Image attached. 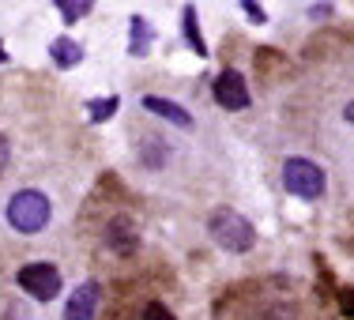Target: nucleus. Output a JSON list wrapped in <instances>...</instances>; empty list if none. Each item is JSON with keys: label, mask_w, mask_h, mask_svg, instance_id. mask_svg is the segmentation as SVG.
Listing matches in <instances>:
<instances>
[{"label": "nucleus", "mask_w": 354, "mask_h": 320, "mask_svg": "<svg viewBox=\"0 0 354 320\" xmlns=\"http://www.w3.org/2000/svg\"><path fill=\"white\" fill-rule=\"evenodd\" d=\"M207 230H212V238L226 252H249L252 245H257V230H252V223L245 215L230 211V207H218V211L212 215V223H207Z\"/></svg>", "instance_id": "obj_1"}, {"label": "nucleus", "mask_w": 354, "mask_h": 320, "mask_svg": "<svg viewBox=\"0 0 354 320\" xmlns=\"http://www.w3.org/2000/svg\"><path fill=\"white\" fill-rule=\"evenodd\" d=\"M8 223H12L19 234L46 230V223H49V200H46V192H38V189L15 192V196L8 200Z\"/></svg>", "instance_id": "obj_2"}, {"label": "nucleus", "mask_w": 354, "mask_h": 320, "mask_svg": "<svg viewBox=\"0 0 354 320\" xmlns=\"http://www.w3.org/2000/svg\"><path fill=\"white\" fill-rule=\"evenodd\" d=\"M283 185H286V192H294L301 200H317L324 192V170H320L313 158H286Z\"/></svg>", "instance_id": "obj_3"}, {"label": "nucleus", "mask_w": 354, "mask_h": 320, "mask_svg": "<svg viewBox=\"0 0 354 320\" xmlns=\"http://www.w3.org/2000/svg\"><path fill=\"white\" fill-rule=\"evenodd\" d=\"M15 279H19L23 290L38 301H53L57 294H61V272H57L53 264H27V267H19Z\"/></svg>", "instance_id": "obj_4"}, {"label": "nucleus", "mask_w": 354, "mask_h": 320, "mask_svg": "<svg viewBox=\"0 0 354 320\" xmlns=\"http://www.w3.org/2000/svg\"><path fill=\"white\" fill-rule=\"evenodd\" d=\"M215 102L223 106V109H249V87H245V79H241V72H234V68H226L223 75L215 79Z\"/></svg>", "instance_id": "obj_5"}, {"label": "nucleus", "mask_w": 354, "mask_h": 320, "mask_svg": "<svg viewBox=\"0 0 354 320\" xmlns=\"http://www.w3.org/2000/svg\"><path fill=\"white\" fill-rule=\"evenodd\" d=\"M98 301H102V290H98V283L75 286L72 298H68V305H64V320H95Z\"/></svg>", "instance_id": "obj_6"}, {"label": "nucleus", "mask_w": 354, "mask_h": 320, "mask_svg": "<svg viewBox=\"0 0 354 320\" xmlns=\"http://www.w3.org/2000/svg\"><path fill=\"white\" fill-rule=\"evenodd\" d=\"M106 245L113 249V252H121V256L136 252V245H140V234H136V226H132V218L117 215L113 223H109V230H106Z\"/></svg>", "instance_id": "obj_7"}, {"label": "nucleus", "mask_w": 354, "mask_h": 320, "mask_svg": "<svg viewBox=\"0 0 354 320\" xmlns=\"http://www.w3.org/2000/svg\"><path fill=\"white\" fill-rule=\"evenodd\" d=\"M143 109H147V113H155V117H166V121L177 124V129H192V117L185 113L177 102L162 98V95H143Z\"/></svg>", "instance_id": "obj_8"}, {"label": "nucleus", "mask_w": 354, "mask_h": 320, "mask_svg": "<svg viewBox=\"0 0 354 320\" xmlns=\"http://www.w3.org/2000/svg\"><path fill=\"white\" fill-rule=\"evenodd\" d=\"M151 41H155V35H151L147 19H143V15H132V38H129V53H132V57H147V53H151Z\"/></svg>", "instance_id": "obj_9"}, {"label": "nucleus", "mask_w": 354, "mask_h": 320, "mask_svg": "<svg viewBox=\"0 0 354 320\" xmlns=\"http://www.w3.org/2000/svg\"><path fill=\"white\" fill-rule=\"evenodd\" d=\"M49 57H53V64H61V68H75V64L83 61V49L75 46L72 38H57L53 46H49Z\"/></svg>", "instance_id": "obj_10"}, {"label": "nucleus", "mask_w": 354, "mask_h": 320, "mask_svg": "<svg viewBox=\"0 0 354 320\" xmlns=\"http://www.w3.org/2000/svg\"><path fill=\"white\" fill-rule=\"evenodd\" d=\"M57 12H61L64 23H80L91 15V4L87 0H57Z\"/></svg>", "instance_id": "obj_11"}, {"label": "nucleus", "mask_w": 354, "mask_h": 320, "mask_svg": "<svg viewBox=\"0 0 354 320\" xmlns=\"http://www.w3.org/2000/svg\"><path fill=\"white\" fill-rule=\"evenodd\" d=\"M117 106H121V98H117V95H109V98H95V102L87 106V117H91L95 124H102V121H109V117H113V109H117Z\"/></svg>", "instance_id": "obj_12"}, {"label": "nucleus", "mask_w": 354, "mask_h": 320, "mask_svg": "<svg viewBox=\"0 0 354 320\" xmlns=\"http://www.w3.org/2000/svg\"><path fill=\"white\" fill-rule=\"evenodd\" d=\"M181 27H185V38H189V46L196 49L200 57H204L207 49H204V38H200V30H196V8H192V4L185 8V19H181Z\"/></svg>", "instance_id": "obj_13"}, {"label": "nucleus", "mask_w": 354, "mask_h": 320, "mask_svg": "<svg viewBox=\"0 0 354 320\" xmlns=\"http://www.w3.org/2000/svg\"><path fill=\"white\" fill-rule=\"evenodd\" d=\"M143 320H174V313L162 305V301H151V305L143 309Z\"/></svg>", "instance_id": "obj_14"}, {"label": "nucleus", "mask_w": 354, "mask_h": 320, "mask_svg": "<svg viewBox=\"0 0 354 320\" xmlns=\"http://www.w3.org/2000/svg\"><path fill=\"white\" fill-rule=\"evenodd\" d=\"M241 12H245L252 23H264V8H260V4H252V0H241Z\"/></svg>", "instance_id": "obj_15"}, {"label": "nucleus", "mask_w": 354, "mask_h": 320, "mask_svg": "<svg viewBox=\"0 0 354 320\" xmlns=\"http://www.w3.org/2000/svg\"><path fill=\"white\" fill-rule=\"evenodd\" d=\"M8 162H12V147H8V136L0 132V173L8 170Z\"/></svg>", "instance_id": "obj_16"}, {"label": "nucleus", "mask_w": 354, "mask_h": 320, "mask_svg": "<svg viewBox=\"0 0 354 320\" xmlns=\"http://www.w3.org/2000/svg\"><path fill=\"white\" fill-rule=\"evenodd\" d=\"M332 12H335L332 4H313V8H309V15H332Z\"/></svg>", "instance_id": "obj_17"}, {"label": "nucleus", "mask_w": 354, "mask_h": 320, "mask_svg": "<svg viewBox=\"0 0 354 320\" xmlns=\"http://www.w3.org/2000/svg\"><path fill=\"white\" fill-rule=\"evenodd\" d=\"M343 113H347V121H351V124H354V102H351V106H347V109H343Z\"/></svg>", "instance_id": "obj_18"}, {"label": "nucleus", "mask_w": 354, "mask_h": 320, "mask_svg": "<svg viewBox=\"0 0 354 320\" xmlns=\"http://www.w3.org/2000/svg\"><path fill=\"white\" fill-rule=\"evenodd\" d=\"M8 61V53H4V46H0V64H4Z\"/></svg>", "instance_id": "obj_19"}]
</instances>
